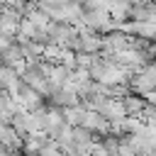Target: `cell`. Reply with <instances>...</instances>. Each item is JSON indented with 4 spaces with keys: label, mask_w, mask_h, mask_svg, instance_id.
I'll use <instances>...</instances> for the list:
<instances>
[{
    "label": "cell",
    "mask_w": 156,
    "mask_h": 156,
    "mask_svg": "<svg viewBox=\"0 0 156 156\" xmlns=\"http://www.w3.org/2000/svg\"><path fill=\"white\" fill-rule=\"evenodd\" d=\"M44 98L46 95H41L39 90H34V88H29L27 83H22V88H20V93L15 95V100L24 107V110H39V107H44Z\"/></svg>",
    "instance_id": "obj_1"
}]
</instances>
